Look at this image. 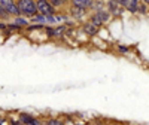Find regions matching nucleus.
<instances>
[{"label": "nucleus", "mask_w": 149, "mask_h": 125, "mask_svg": "<svg viewBox=\"0 0 149 125\" xmlns=\"http://www.w3.org/2000/svg\"><path fill=\"white\" fill-rule=\"evenodd\" d=\"M104 125H113V124H104Z\"/></svg>", "instance_id": "nucleus-26"}, {"label": "nucleus", "mask_w": 149, "mask_h": 125, "mask_svg": "<svg viewBox=\"0 0 149 125\" xmlns=\"http://www.w3.org/2000/svg\"><path fill=\"white\" fill-rule=\"evenodd\" d=\"M17 118L21 122V125H40L42 122L40 118H36L34 115L29 113V112H18Z\"/></svg>", "instance_id": "nucleus-5"}, {"label": "nucleus", "mask_w": 149, "mask_h": 125, "mask_svg": "<svg viewBox=\"0 0 149 125\" xmlns=\"http://www.w3.org/2000/svg\"><path fill=\"white\" fill-rule=\"evenodd\" d=\"M46 24H48V26H57V24H58L57 17L55 15H48L46 17Z\"/></svg>", "instance_id": "nucleus-18"}, {"label": "nucleus", "mask_w": 149, "mask_h": 125, "mask_svg": "<svg viewBox=\"0 0 149 125\" xmlns=\"http://www.w3.org/2000/svg\"><path fill=\"white\" fill-rule=\"evenodd\" d=\"M14 2H18V0H14Z\"/></svg>", "instance_id": "nucleus-27"}, {"label": "nucleus", "mask_w": 149, "mask_h": 125, "mask_svg": "<svg viewBox=\"0 0 149 125\" xmlns=\"http://www.w3.org/2000/svg\"><path fill=\"white\" fill-rule=\"evenodd\" d=\"M148 15H149V14H148Z\"/></svg>", "instance_id": "nucleus-28"}, {"label": "nucleus", "mask_w": 149, "mask_h": 125, "mask_svg": "<svg viewBox=\"0 0 149 125\" xmlns=\"http://www.w3.org/2000/svg\"><path fill=\"white\" fill-rule=\"evenodd\" d=\"M94 14L98 17V18H100V21L104 24V26H106V24H109L110 21H112V18H113V17H112V14H110V12L107 10V9H102V10H94Z\"/></svg>", "instance_id": "nucleus-9"}, {"label": "nucleus", "mask_w": 149, "mask_h": 125, "mask_svg": "<svg viewBox=\"0 0 149 125\" xmlns=\"http://www.w3.org/2000/svg\"><path fill=\"white\" fill-rule=\"evenodd\" d=\"M8 124L9 125H21V122L18 121V118H12V116H8Z\"/></svg>", "instance_id": "nucleus-19"}, {"label": "nucleus", "mask_w": 149, "mask_h": 125, "mask_svg": "<svg viewBox=\"0 0 149 125\" xmlns=\"http://www.w3.org/2000/svg\"><path fill=\"white\" fill-rule=\"evenodd\" d=\"M29 21H30V22H34V24H46V17L42 15V14H36V15L31 17Z\"/></svg>", "instance_id": "nucleus-14"}, {"label": "nucleus", "mask_w": 149, "mask_h": 125, "mask_svg": "<svg viewBox=\"0 0 149 125\" xmlns=\"http://www.w3.org/2000/svg\"><path fill=\"white\" fill-rule=\"evenodd\" d=\"M115 52H116L118 55H122V57H128V55L131 54V46L118 43V45L115 46Z\"/></svg>", "instance_id": "nucleus-11"}, {"label": "nucleus", "mask_w": 149, "mask_h": 125, "mask_svg": "<svg viewBox=\"0 0 149 125\" xmlns=\"http://www.w3.org/2000/svg\"><path fill=\"white\" fill-rule=\"evenodd\" d=\"M112 124H113V125H128V124H124V122H116V121H115V122H112Z\"/></svg>", "instance_id": "nucleus-22"}, {"label": "nucleus", "mask_w": 149, "mask_h": 125, "mask_svg": "<svg viewBox=\"0 0 149 125\" xmlns=\"http://www.w3.org/2000/svg\"><path fill=\"white\" fill-rule=\"evenodd\" d=\"M142 3V0H130V3L127 5L125 10H128L130 14L133 15H137L139 14V5Z\"/></svg>", "instance_id": "nucleus-12"}, {"label": "nucleus", "mask_w": 149, "mask_h": 125, "mask_svg": "<svg viewBox=\"0 0 149 125\" xmlns=\"http://www.w3.org/2000/svg\"><path fill=\"white\" fill-rule=\"evenodd\" d=\"M94 2H95V0H70V5L82 8V9H86V10L91 12L93 6H94Z\"/></svg>", "instance_id": "nucleus-8"}, {"label": "nucleus", "mask_w": 149, "mask_h": 125, "mask_svg": "<svg viewBox=\"0 0 149 125\" xmlns=\"http://www.w3.org/2000/svg\"><path fill=\"white\" fill-rule=\"evenodd\" d=\"M79 28L90 37V39H93V37H95V36H98L100 34V31H102V28L100 27H97V26H94L93 22H90L88 19L86 21H84V22H81L79 24Z\"/></svg>", "instance_id": "nucleus-6"}, {"label": "nucleus", "mask_w": 149, "mask_h": 125, "mask_svg": "<svg viewBox=\"0 0 149 125\" xmlns=\"http://www.w3.org/2000/svg\"><path fill=\"white\" fill-rule=\"evenodd\" d=\"M139 14H140V15H148V14H149V6H148L146 3L142 2V3L139 5Z\"/></svg>", "instance_id": "nucleus-17"}, {"label": "nucleus", "mask_w": 149, "mask_h": 125, "mask_svg": "<svg viewBox=\"0 0 149 125\" xmlns=\"http://www.w3.org/2000/svg\"><path fill=\"white\" fill-rule=\"evenodd\" d=\"M66 10H67V14L70 15V18L74 19L76 22H79V24L86 21V19H88V15H90V10L78 8V6H73V5H70Z\"/></svg>", "instance_id": "nucleus-2"}, {"label": "nucleus", "mask_w": 149, "mask_h": 125, "mask_svg": "<svg viewBox=\"0 0 149 125\" xmlns=\"http://www.w3.org/2000/svg\"><path fill=\"white\" fill-rule=\"evenodd\" d=\"M106 9L110 12L113 18H119V17H122L124 10H125L122 6H119V5L116 3V0H107V2H106Z\"/></svg>", "instance_id": "nucleus-7"}, {"label": "nucleus", "mask_w": 149, "mask_h": 125, "mask_svg": "<svg viewBox=\"0 0 149 125\" xmlns=\"http://www.w3.org/2000/svg\"><path fill=\"white\" fill-rule=\"evenodd\" d=\"M49 3L57 10H66L70 6V0H49Z\"/></svg>", "instance_id": "nucleus-10"}, {"label": "nucleus", "mask_w": 149, "mask_h": 125, "mask_svg": "<svg viewBox=\"0 0 149 125\" xmlns=\"http://www.w3.org/2000/svg\"><path fill=\"white\" fill-rule=\"evenodd\" d=\"M14 22L15 24H18V26H21V27H24V28H26L27 26H29V19L27 18H24V17H15L14 18Z\"/></svg>", "instance_id": "nucleus-15"}, {"label": "nucleus", "mask_w": 149, "mask_h": 125, "mask_svg": "<svg viewBox=\"0 0 149 125\" xmlns=\"http://www.w3.org/2000/svg\"><path fill=\"white\" fill-rule=\"evenodd\" d=\"M8 124V116H0V125Z\"/></svg>", "instance_id": "nucleus-21"}, {"label": "nucleus", "mask_w": 149, "mask_h": 125, "mask_svg": "<svg viewBox=\"0 0 149 125\" xmlns=\"http://www.w3.org/2000/svg\"><path fill=\"white\" fill-rule=\"evenodd\" d=\"M40 125H67V124H66L64 119H61V118L51 116V118H48V119H43L40 122Z\"/></svg>", "instance_id": "nucleus-13"}, {"label": "nucleus", "mask_w": 149, "mask_h": 125, "mask_svg": "<svg viewBox=\"0 0 149 125\" xmlns=\"http://www.w3.org/2000/svg\"><path fill=\"white\" fill-rule=\"evenodd\" d=\"M102 9H106V2H104V0H95L91 12H94V10H102Z\"/></svg>", "instance_id": "nucleus-16"}, {"label": "nucleus", "mask_w": 149, "mask_h": 125, "mask_svg": "<svg viewBox=\"0 0 149 125\" xmlns=\"http://www.w3.org/2000/svg\"><path fill=\"white\" fill-rule=\"evenodd\" d=\"M0 6H2L12 18L22 17L21 15V10H19V8L17 5V2H14V0H0Z\"/></svg>", "instance_id": "nucleus-4"}, {"label": "nucleus", "mask_w": 149, "mask_h": 125, "mask_svg": "<svg viewBox=\"0 0 149 125\" xmlns=\"http://www.w3.org/2000/svg\"><path fill=\"white\" fill-rule=\"evenodd\" d=\"M74 125H88V122H85V124H81V122H78V121H74Z\"/></svg>", "instance_id": "nucleus-23"}, {"label": "nucleus", "mask_w": 149, "mask_h": 125, "mask_svg": "<svg viewBox=\"0 0 149 125\" xmlns=\"http://www.w3.org/2000/svg\"><path fill=\"white\" fill-rule=\"evenodd\" d=\"M17 5L21 10V15L27 19H30L36 14H39L37 12V6H36V0H18Z\"/></svg>", "instance_id": "nucleus-1"}, {"label": "nucleus", "mask_w": 149, "mask_h": 125, "mask_svg": "<svg viewBox=\"0 0 149 125\" xmlns=\"http://www.w3.org/2000/svg\"><path fill=\"white\" fill-rule=\"evenodd\" d=\"M142 2H143V3H146V5L149 6V0H142Z\"/></svg>", "instance_id": "nucleus-24"}, {"label": "nucleus", "mask_w": 149, "mask_h": 125, "mask_svg": "<svg viewBox=\"0 0 149 125\" xmlns=\"http://www.w3.org/2000/svg\"><path fill=\"white\" fill-rule=\"evenodd\" d=\"M36 6H37V12L45 17L48 15H55L57 14V9L49 3V0H36Z\"/></svg>", "instance_id": "nucleus-3"}, {"label": "nucleus", "mask_w": 149, "mask_h": 125, "mask_svg": "<svg viewBox=\"0 0 149 125\" xmlns=\"http://www.w3.org/2000/svg\"><path fill=\"white\" fill-rule=\"evenodd\" d=\"M116 3H118L119 6H122L124 9H125V8H127V5L130 3V0H116Z\"/></svg>", "instance_id": "nucleus-20"}, {"label": "nucleus", "mask_w": 149, "mask_h": 125, "mask_svg": "<svg viewBox=\"0 0 149 125\" xmlns=\"http://www.w3.org/2000/svg\"><path fill=\"white\" fill-rule=\"evenodd\" d=\"M88 125H97L95 122H88Z\"/></svg>", "instance_id": "nucleus-25"}]
</instances>
